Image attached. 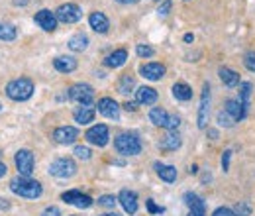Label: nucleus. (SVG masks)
Listing matches in <instances>:
<instances>
[{"label":"nucleus","instance_id":"cd10ccee","mask_svg":"<svg viewBox=\"0 0 255 216\" xmlns=\"http://www.w3.org/2000/svg\"><path fill=\"white\" fill-rule=\"evenodd\" d=\"M86 45H88V38L85 34H77V36H73L69 40V49L71 51H85Z\"/></svg>","mask_w":255,"mask_h":216},{"label":"nucleus","instance_id":"dca6fc26","mask_svg":"<svg viewBox=\"0 0 255 216\" xmlns=\"http://www.w3.org/2000/svg\"><path fill=\"white\" fill-rule=\"evenodd\" d=\"M94 114H96V108L92 104H85V106H79L77 110H75V122L85 126V124H90L94 120Z\"/></svg>","mask_w":255,"mask_h":216},{"label":"nucleus","instance_id":"412c9836","mask_svg":"<svg viewBox=\"0 0 255 216\" xmlns=\"http://www.w3.org/2000/svg\"><path fill=\"white\" fill-rule=\"evenodd\" d=\"M155 171L157 175L167 181V183H175L177 181V169L173 165H165V163H155Z\"/></svg>","mask_w":255,"mask_h":216},{"label":"nucleus","instance_id":"7c9ffc66","mask_svg":"<svg viewBox=\"0 0 255 216\" xmlns=\"http://www.w3.org/2000/svg\"><path fill=\"white\" fill-rule=\"evenodd\" d=\"M120 92L122 94H128V92H130L132 88H134V77H130V75H124L122 77V81H120Z\"/></svg>","mask_w":255,"mask_h":216},{"label":"nucleus","instance_id":"39448f33","mask_svg":"<svg viewBox=\"0 0 255 216\" xmlns=\"http://www.w3.org/2000/svg\"><path fill=\"white\" fill-rule=\"evenodd\" d=\"M69 98L75 100V102H79L81 106H85V104H92L94 90H92L90 85H86V83H79V85H73V86L69 88Z\"/></svg>","mask_w":255,"mask_h":216},{"label":"nucleus","instance_id":"c756f323","mask_svg":"<svg viewBox=\"0 0 255 216\" xmlns=\"http://www.w3.org/2000/svg\"><path fill=\"white\" fill-rule=\"evenodd\" d=\"M249 96H251V83H241L239 85V102L249 108Z\"/></svg>","mask_w":255,"mask_h":216},{"label":"nucleus","instance_id":"72a5a7b5","mask_svg":"<svg viewBox=\"0 0 255 216\" xmlns=\"http://www.w3.org/2000/svg\"><path fill=\"white\" fill-rule=\"evenodd\" d=\"M116 202H118V198H114L112 194H104V196L98 198V204H100V206H106V208H114Z\"/></svg>","mask_w":255,"mask_h":216},{"label":"nucleus","instance_id":"ddd939ff","mask_svg":"<svg viewBox=\"0 0 255 216\" xmlns=\"http://www.w3.org/2000/svg\"><path fill=\"white\" fill-rule=\"evenodd\" d=\"M118 200L122 204V208L128 212V214H136L138 210V194L130 189H122L120 194H118Z\"/></svg>","mask_w":255,"mask_h":216},{"label":"nucleus","instance_id":"de8ad7c7","mask_svg":"<svg viewBox=\"0 0 255 216\" xmlns=\"http://www.w3.org/2000/svg\"><path fill=\"white\" fill-rule=\"evenodd\" d=\"M192 40H194V36H192V34H187V36H185V42H187V43H191Z\"/></svg>","mask_w":255,"mask_h":216},{"label":"nucleus","instance_id":"f257e3e1","mask_svg":"<svg viewBox=\"0 0 255 216\" xmlns=\"http://www.w3.org/2000/svg\"><path fill=\"white\" fill-rule=\"evenodd\" d=\"M10 189H12L14 194H20L24 198H38L43 193L42 185L38 181L30 179V177H16V179H12L10 181Z\"/></svg>","mask_w":255,"mask_h":216},{"label":"nucleus","instance_id":"0eeeda50","mask_svg":"<svg viewBox=\"0 0 255 216\" xmlns=\"http://www.w3.org/2000/svg\"><path fill=\"white\" fill-rule=\"evenodd\" d=\"M85 138H86V142H88V144L98 146V148H104V146L108 144V140H110L108 126H104V124H96V126H92V128H88V130H86Z\"/></svg>","mask_w":255,"mask_h":216},{"label":"nucleus","instance_id":"4be33fe9","mask_svg":"<svg viewBox=\"0 0 255 216\" xmlns=\"http://www.w3.org/2000/svg\"><path fill=\"white\" fill-rule=\"evenodd\" d=\"M126 59H128V51H126V49H116L114 53H110V55L104 59V63H106L108 67L116 69V67H122V65L126 63Z\"/></svg>","mask_w":255,"mask_h":216},{"label":"nucleus","instance_id":"20e7f679","mask_svg":"<svg viewBox=\"0 0 255 216\" xmlns=\"http://www.w3.org/2000/svg\"><path fill=\"white\" fill-rule=\"evenodd\" d=\"M75 173H77V165H75V161L69 159V157H59V159H55V161L49 165V175L59 177V179L73 177Z\"/></svg>","mask_w":255,"mask_h":216},{"label":"nucleus","instance_id":"f3484780","mask_svg":"<svg viewBox=\"0 0 255 216\" xmlns=\"http://www.w3.org/2000/svg\"><path fill=\"white\" fill-rule=\"evenodd\" d=\"M140 73H142V77H146L149 81H159L165 75V67L161 63H146L140 67Z\"/></svg>","mask_w":255,"mask_h":216},{"label":"nucleus","instance_id":"ea45409f","mask_svg":"<svg viewBox=\"0 0 255 216\" xmlns=\"http://www.w3.org/2000/svg\"><path fill=\"white\" fill-rule=\"evenodd\" d=\"M212 216H235V214H234V210H230V208H226V206H220V208L214 210Z\"/></svg>","mask_w":255,"mask_h":216},{"label":"nucleus","instance_id":"4468645a","mask_svg":"<svg viewBox=\"0 0 255 216\" xmlns=\"http://www.w3.org/2000/svg\"><path fill=\"white\" fill-rule=\"evenodd\" d=\"M185 204L191 208L189 216H206V206H204V200L194 194V193H187L185 194Z\"/></svg>","mask_w":255,"mask_h":216},{"label":"nucleus","instance_id":"a19ab883","mask_svg":"<svg viewBox=\"0 0 255 216\" xmlns=\"http://www.w3.org/2000/svg\"><path fill=\"white\" fill-rule=\"evenodd\" d=\"M42 216H61V210H59L57 206H47V208L42 212Z\"/></svg>","mask_w":255,"mask_h":216},{"label":"nucleus","instance_id":"a878e982","mask_svg":"<svg viewBox=\"0 0 255 216\" xmlns=\"http://www.w3.org/2000/svg\"><path fill=\"white\" fill-rule=\"evenodd\" d=\"M149 120L155 124V126H167V122H169V114H167V110H163V108H151V112H149Z\"/></svg>","mask_w":255,"mask_h":216},{"label":"nucleus","instance_id":"49530a36","mask_svg":"<svg viewBox=\"0 0 255 216\" xmlns=\"http://www.w3.org/2000/svg\"><path fill=\"white\" fill-rule=\"evenodd\" d=\"M6 171H8V169H6V165H4V163H0V177H4V175H6Z\"/></svg>","mask_w":255,"mask_h":216},{"label":"nucleus","instance_id":"09e8293b","mask_svg":"<svg viewBox=\"0 0 255 216\" xmlns=\"http://www.w3.org/2000/svg\"><path fill=\"white\" fill-rule=\"evenodd\" d=\"M102 216H118V214H102Z\"/></svg>","mask_w":255,"mask_h":216},{"label":"nucleus","instance_id":"c85d7f7f","mask_svg":"<svg viewBox=\"0 0 255 216\" xmlns=\"http://www.w3.org/2000/svg\"><path fill=\"white\" fill-rule=\"evenodd\" d=\"M0 40H4V42L16 40V28L12 24H0Z\"/></svg>","mask_w":255,"mask_h":216},{"label":"nucleus","instance_id":"9d476101","mask_svg":"<svg viewBox=\"0 0 255 216\" xmlns=\"http://www.w3.org/2000/svg\"><path fill=\"white\" fill-rule=\"evenodd\" d=\"M96 108H98V112L104 118H110V120H118L120 118V104L114 98H100Z\"/></svg>","mask_w":255,"mask_h":216},{"label":"nucleus","instance_id":"c9c22d12","mask_svg":"<svg viewBox=\"0 0 255 216\" xmlns=\"http://www.w3.org/2000/svg\"><path fill=\"white\" fill-rule=\"evenodd\" d=\"M146 206H148V210H149L151 214H161V212H165V208H163V206H157V204L153 202V198H148V200H146Z\"/></svg>","mask_w":255,"mask_h":216},{"label":"nucleus","instance_id":"bb28decb","mask_svg":"<svg viewBox=\"0 0 255 216\" xmlns=\"http://www.w3.org/2000/svg\"><path fill=\"white\" fill-rule=\"evenodd\" d=\"M173 96L177 100H191L192 98V88L187 83H177L173 86Z\"/></svg>","mask_w":255,"mask_h":216},{"label":"nucleus","instance_id":"6e6552de","mask_svg":"<svg viewBox=\"0 0 255 216\" xmlns=\"http://www.w3.org/2000/svg\"><path fill=\"white\" fill-rule=\"evenodd\" d=\"M16 161V169L20 173V177H30L34 173V153L30 150H20L14 157Z\"/></svg>","mask_w":255,"mask_h":216},{"label":"nucleus","instance_id":"a211bd4d","mask_svg":"<svg viewBox=\"0 0 255 216\" xmlns=\"http://www.w3.org/2000/svg\"><path fill=\"white\" fill-rule=\"evenodd\" d=\"M226 112H228L235 122H241V120L245 118V114H247V108H245L239 100L230 98V100L226 102Z\"/></svg>","mask_w":255,"mask_h":216},{"label":"nucleus","instance_id":"4c0bfd02","mask_svg":"<svg viewBox=\"0 0 255 216\" xmlns=\"http://www.w3.org/2000/svg\"><path fill=\"white\" fill-rule=\"evenodd\" d=\"M136 51H138V55L140 57H151L155 51H153V47H149V45H138L136 47Z\"/></svg>","mask_w":255,"mask_h":216},{"label":"nucleus","instance_id":"a18cd8bd","mask_svg":"<svg viewBox=\"0 0 255 216\" xmlns=\"http://www.w3.org/2000/svg\"><path fill=\"white\" fill-rule=\"evenodd\" d=\"M116 2H120V4H136V2H140V0H116Z\"/></svg>","mask_w":255,"mask_h":216},{"label":"nucleus","instance_id":"6ab92c4d","mask_svg":"<svg viewBox=\"0 0 255 216\" xmlns=\"http://www.w3.org/2000/svg\"><path fill=\"white\" fill-rule=\"evenodd\" d=\"M88 24H90V28H92L94 32H98V34H106L108 28H110V22H108V18H106L102 12H92V14L88 16Z\"/></svg>","mask_w":255,"mask_h":216},{"label":"nucleus","instance_id":"1a4fd4ad","mask_svg":"<svg viewBox=\"0 0 255 216\" xmlns=\"http://www.w3.org/2000/svg\"><path fill=\"white\" fill-rule=\"evenodd\" d=\"M208 114H210V86H208V83H204L202 96H200V106H198V128H206Z\"/></svg>","mask_w":255,"mask_h":216},{"label":"nucleus","instance_id":"5701e85b","mask_svg":"<svg viewBox=\"0 0 255 216\" xmlns=\"http://www.w3.org/2000/svg\"><path fill=\"white\" fill-rule=\"evenodd\" d=\"M53 67L59 71V73H71V71H75L77 69V61L73 59V57H57V59H53Z\"/></svg>","mask_w":255,"mask_h":216},{"label":"nucleus","instance_id":"e433bc0d","mask_svg":"<svg viewBox=\"0 0 255 216\" xmlns=\"http://www.w3.org/2000/svg\"><path fill=\"white\" fill-rule=\"evenodd\" d=\"M243 63H245V67H247L249 71H253V73H255V51H249V53H245V59H243Z\"/></svg>","mask_w":255,"mask_h":216},{"label":"nucleus","instance_id":"f03ea898","mask_svg":"<svg viewBox=\"0 0 255 216\" xmlns=\"http://www.w3.org/2000/svg\"><path fill=\"white\" fill-rule=\"evenodd\" d=\"M6 94L16 100V102H24L28 98H32L34 94V83L26 77H20V79H14L6 85Z\"/></svg>","mask_w":255,"mask_h":216},{"label":"nucleus","instance_id":"b1692460","mask_svg":"<svg viewBox=\"0 0 255 216\" xmlns=\"http://www.w3.org/2000/svg\"><path fill=\"white\" fill-rule=\"evenodd\" d=\"M161 150H165V151H175V150H179L181 148V136L177 134V132H169L163 140H161Z\"/></svg>","mask_w":255,"mask_h":216},{"label":"nucleus","instance_id":"f8f14e48","mask_svg":"<svg viewBox=\"0 0 255 216\" xmlns=\"http://www.w3.org/2000/svg\"><path fill=\"white\" fill-rule=\"evenodd\" d=\"M61 198L67 202V204H73L77 208H88L92 204V198L88 194H83L81 191H67L61 194Z\"/></svg>","mask_w":255,"mask_h":216},{"label":"nucleus","instance_id":"393cba45","mask_svg":"<svg viewBox=\"0 0 255 216\" xmlns=\"http://www.w3.org/2000/svg\"><path fill=\"white\" fill-rule=\"evenodd\" d=\"M220 79H222V83L226 85V86H237L239 85V75L235 73V71H232V69H228V67H220Z\"/></svg>","mask_w":255,"mask_h":216},{"label":"nucleus","instance_id":"7ed1b4c3","mask_svg":"<svg viewBox=\"0 0 255 216\" xmlns=\"http://www.w3.org/2000/svg\"><path fill=\"white\" fill-rule=\"evenodd\" d=\"M114 148L118 153L122 155H138L142 151V142L138 138V134H120L114 140Z\"/></svg>","mask_w":255,"mask_h":216},{"label":"nucleus","instance_id":"79ce46f5","mask_svg":"<svg viewBox=\"0 0 255 216\" xmlns=\"http://www.w3.org/2000/svg\"><path fill=\"white\" fill-rule=\"evenodd\" d=\"M230 157H232V151H230V150H226V151H224V155H222V167H224V171H228V169H230Z\"/></svg>","mask_w":255,"mask_h":216},{"label":"nucleus","instance_id":"58836bf2","mask_svg":"<svg viewBox=\"0 0 255 216\" xmlns=\"http://www.w3.org/2000/svg\"><path fill=\"white\" fill-rule=\"evenodd\" d=\"M179 124H181V118H179V116H169V122H167L165 128H169L171 132H175V130L179 128Z\"/></svg>","mask_w":255,"mask_h":216},{"label":"nucleus","instance_id":"423d86ee","mask_svg":"<svg viewBox=\"0 0 255 216\" xmlns=\"http://www.w3.org/2000/svg\"><path fill=\"white\" fill-rule=\"evenodd\" d=\"M55 18H57L59 22H63V24H75V22H79V20L83 18V10H81L77 4L67 2V4H61V6L55 10Z\"/></svg>","mask_w":255,"mask_h":216},{"label":"nucleus","instance_id":"f704fd0d","mask_svg":"<svg viewBox=\"0 0 255 216\" xmlns=\"http://www.w3.org/2000/svg\"><path fill=\"white\" fill-rule=\"evenodd\" d=\"M75 155H77L79 159H90V150L85 148V146H77V148H75Z\"/></svg>","mask_w":255,"mask_h":216},{"label":"nucleus","instance_id":"2eb2a0df","mask_svg":"<svg viewBox=\"0 0 255 216\" xmlns=\"http://www.w3.org/2000/svg\"><path fill=\"white\" fill-rule=\"evenodd\" d=\"M34 20H36V24H38L42 30H45V32H53V30L57 28V18H55V14H53L51 10H40Z\"/></svg>","mask_w":255,"mask_h":216},{"label":"nucleus","instance_id":"c03bdc74","mask_svg":"<svg viewBox=\"0 0 255 216\" xmlns=\"http://www.w3.org/2000/svg\"><path fill=\"white\" fill-rule=\"evenodd\" d=\"M124 108H126L128 112H136V110H138V104H136V102H126Z\"/></svg>","mask_w":255,"mask_h":216},{"label":"nucleus","instance_id":"37998d69","mask_svg":"<svg viewBox=\"0 0 255 216\" xmlns=\"http://www.w3.org/2000/svg\"><path fill=\"white\" fill-rule=\"evenodd\" d=\"M169 10H171V0H165V2L159 6V14L165 16V14H169Z\"/></svg>","mask_w":255,"mask_h":216},{"label":"nucleus","instance_id":"aec40b11","mask_svg":"<svg viewBox=\"0 0 255 216\" xmlns=\"http://www.w3.org/2000/svg\"><path fill=\"white\" fill-rule=\"evenodd\" d=\"M136 98H138L140 104H146V106L155 104V100H157V90L151 88V86H140V88L136 90Z\"/></svg>","mask_w":255,"mask_h":216},{"label":"nucleus","instance_id":"2f4dec72","mask_svg":"<svg viewBox=\"0 0 255 216\" xmlns=\"http://www.w3.org/2000/svg\"><path fill=\"white\" fill-rule=\"evenodd\" d=\"M234 214H235V216H249V214H251V204L245 202V200H239V202L234 206Z\"/></svg>","mask_w":255,"mask_h":216},{"label":"nucleus","instance_id":"8fccbe9b","mask_svg":"<svg viewBox=\"0 0 255 216\" xmlns=\"http://www.w3.org/2000/svg\"><path fill=\"white\" fill-rule=\"evenodd\" d=\"M0 110H2V104H0Z\"/></svg>","mask_w":255,"mask_h":216},{"label":"nucleus","instance_id":"473e14b6","mask_svg":"<svg viewBox=\"0 0 255 216\" xmlns=\"http://www.w3.org/2000/svg\"><path fill=\"white\" fill-rule=\"evenodd\" d=\"M218 124H220V126H226V128H232V126L235 124V120H234L226 110H222V112L218 114Z\"/></svg>","mask_w":255,"mask_h":216},{"label":"nucleus","instance_id":"9b49d317","mask_svg":"<svg viewBox=\"0 0 255 216\" xmlns=\"http://www.w3.org/2000/svg\"><path fill=\"white\" fill-rule=\"evenodd\" d=\"M79 138V130L75 126H59L55 132H53V140L61 146H69L73 144L75 140Z\"/></svg>","mask_w":255,"mask_h":216}]
</instances>
